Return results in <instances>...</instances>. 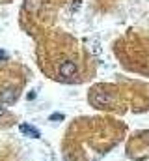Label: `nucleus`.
Instances as JSON below:
<instances>
[{"instance_id": "obj_1", "label": "nucleus", "mask_w": 149, "mask_h": 161, "mask_svg": "<svg viewBox=\"0 0 149 161\" xmlns=\"http://www.w3.org/2000/svg\"><path fill=\"white\" fill-rule=\"evenodd\" d=\"M58 73H60V77H64V79H73V77H76V73H78V68H76V64H74V62L65 60V62H62V64H60Z\"/></svg>"}, {"instance_id": "obj_2", "label": "nucleus", "mask_w": 149, "mask_h": 161, "mask_svg": "<svg viewBox=\"0 0 149 161\" xmlns=\"http://www.w3.org/2000/svg\"><path fill=\"white\" fill-rule=\"evenodd\" d=\"M90 101H91L95 107H105V105H108L112 101V97L108 94H105V92H93L91 97H90Z\"/></svg>"}, {"instance_id": "obj_3", "label": "nucleus", "mask_w": 149, "mask_h": 161, "mask_svg": "<svg viewBox=\"0 0 149 161\" xmlns=\"http://www.w3.org/2000/svg\"><path fill=\"white\" fill-rule=\"evenodd\" d=\"M21 133H24L26 137H30V139H39L41 137V133H39V129L34 127V125H28V124H21Z\"/></svg>"}, {"instance_id": "obj_4", "label": "nucleus", "mask_w": 149, "mask_h": 161, "mask_svg": "<svg viewBox=\"0 0 149 161\" xmlns=\"http://www.w3.org/2000/svg\"><path fill=\"white\" fill-rule=\"evenodd\" d=\"M0 99H2L4 103H11V101L17 99V92H15L13 88H8V90H4V92L0 94Z\"/></svg>"}, {"instance_id": "obj_5", "label": "nucleus", "mask_w": 149, "mask_h": 161, "mask_svg": "<svg viewBox=\"0 0 149 161\" xmlns=\"http://www.w3.org/2000/svg\"><path fill=\"white\" fill-rule=\"evenodd\" d=\"M90 51H91L93 54H99V53H101V43H99L97 38H95V40H91V43H90Z\"/></svg>"}, {"instance_id": "obj_6", "label": "nucleus", "mask_w": 149, "mask_h": 161, "mask_svg": "<svg viewBox=\"0 0 149 161\" xmlns=\"http://www.w3.org/2000/svg\"><path fill=\"white\" fill-rule=\"evenodd\" d=\"M64 118H65V116H64V114H62V113H54V114H50V120L52 122H56V120H64Z\"/></svg>"}, {"instance_id": "obj_7", "label": "nucleus", "mask_w": 149, "mask_h": 161, "mask_svg": "<svg viewBox=\"0 0 149 161\" xmlns=\"http://www.w3.org/2000/svg\"><path fill=\"white\" fill-rule=\"evenodd\" d=\"M0 58H2V60H8V54H6L2 49H0Z\"/></svg>"}, {"instance_id": "obj_8", "label": "nucleus", "mask_w": 149, "mask_h": 161, "mask_svg": "<svg viewBox=\"0 0 149 161\" xmlns=\"http://www.w3.org/2000/svg\"><path fill=\"white\" fill-rule=\"evenodd\" d=\"M4 114H6V107H2V105H0V116H4Z\"/></svg>"}]
</instances>
